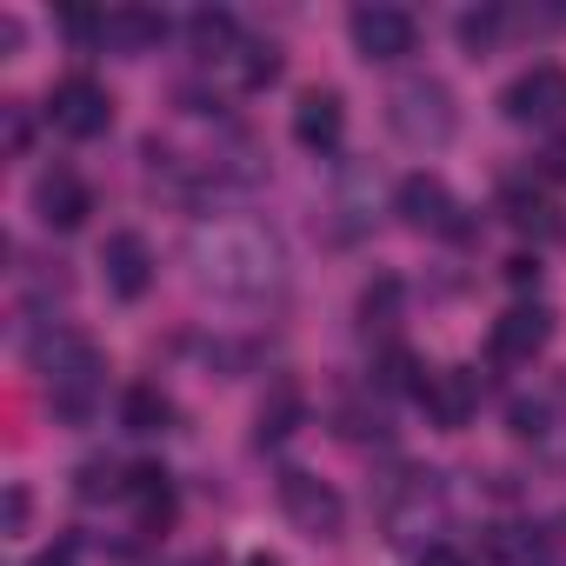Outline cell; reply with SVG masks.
Returning <instances> with one entry per match:
<instances>
[{
  "label": "cell",
  "mask_w": 566,
  "mask_h": 566,
  "mask_svg": "<svg viewBox=\"0 0 566 566\" xmlns=\"http://www.w3.org/2000/svg\"><path fill=\"white\" fill-rule=\"evenodd\" d=\"M120 427L127 433H167L174 427V400L160 387H127L120 394Z\"/></svg>",
  "instance_id": "cell-21"
},
{
  "label": "cell",
  "mask_w": 566,
  "mask_h": 566,
  "mask_svg": "<svg viewBox=\"0 0 566 566\" xmlns=\"http://www.w3.org/2000/svg\"><path fill=\"white\" fill-rule=\"evenodd\" d=\"M160 34H167V21H160V14H147V8H114V14H107V28H101V48L147 54Z\"/></svg>",
  "instance_id": "cell-17"
},
{
  "label": "cell",
  "mask_w": 566,
  "mask_h": 566,
  "mask_svg": "<svg viewBox=\"0 0 566 566\" xmlns=\"http://www.w3.org/2000/svg\"><path fill=\"white\" fill-rule=\"evenodd\" d=\"M480 559L486 566H539V533L533 526H486L480 533Z\"/></svg>",
  "instance_id": "cell-18"
},
{
  "label": "cell",
  "mask_w": 566,
  "mask_h": 566,
  "mask_svg": "<svg viewBox=\"0 0 566 566\" xmlns=\"http://www.w3.org/2000/svg\"><path fill=\"white\" fill-rule=\"evenodd\" d=\"M413 14L407 8H387V0H374V8H354V48L367 61H400L413 54Z\"/></svg>",
  "instance_id": "cell-12"
},
{
  "label": "cell",
  "mask_w": 566,
  "mask_h": 566,
  "mask_svg": "<svg viewBox=\"0 0 566 566\" xmlns=\"http://www.w3.org/2000/svg\"><path fill=\"white\" fill-rule=\"evenodd\" d=\"M114 493H127L120 467H114V460H87V467H81V500H114Z\"/></svg>",
  "instance_id": "cell-27"
},
{
  "label": "cell",
  "mask_w": 566,
  "mask_h": 566,
  "mask_svg": "<svg viewBox=\"0 0 566 566\" xmlns=\"http://www.w3.org/2000/svg\"><path fill=\"white\" fill-rule=\"evenodd\" d=\"M48 120H54L67 140H94V134L114 127V94H107L101 81H87V74H67V81L48 94Z\"/></svg>",
  "instance_id": "cell-5"
},
{
  "label": "cell",
  "mask_w": 566,
  "mask_h": 566,
  "mask_svg": "<svg viewBox=\"0 0 566 566\" xmlns=\"http://www.w3.org/2000/svg\"><path fill=\"white\" fill-rule=\"evenodd\" d=\"M400 307H407V287H400L394 273H374L367 294H360V327H367V334H374V327H394Z\"/></svg>",
  "instance_id": "cell-23"
},
{
  "label": "cell",
  "mask_w": 566,
  "mask_h": 566,
  "mask_svg": "<svg viewBox=\"0 0 566 566\" xmlns=\"http://www.w3.org/2000/svg\"><path fill=\"white\" fill-rule=\"evenodd\" d=\"M247 566H280V559H266V553H253V559H247Z\"/></svg>",
  "instance_id": "cell-35"
},
{
  "label": "cell",
  "mask_w": 566,
  "mask_h": 566,
  "mask_svg": "<svg viewBox=\"0 0 566 566\" xmlns=\"http://www.w3.org/2000/svg\"><path fill=\"white\" fill-rule=\"evenodd\" d=\"M154 273H160V260H154L147 233H134V227L107 233V247H101V280H107V294H114V301H147Z\"/></svg>",
  "instance_id": "cell-7"
},
{
  "label": "cell",
  "mask_w": 566,
  "mask_h": 566,
  "mask_svg": "<svg viewBox=\"0 0 566 566\" xmlns=\"http://www.w3.org/2000/svg\"><path fill=\"white\" fill-rule=\"evenodd\" d=\"M187 48H193L200 61H227V54L240 48V28H233V14H220V8H200V14L187 21Z\"/></svg>",
  "instance_id": "cell-20"
},
{
  "label": "cell",
  "mask_w": 566,
  "mask_h": 566,
  "mask_svg": "<svg viewBox=\"0 0 566 566\" xmlns=\"http://www.w3.org/2000/svg\"><path fill=\"white\" fill-rule=\"evenodd\" d=\"M420 566H467V553H453V546H427Z\"/></svg>",
  "instance_id": "cell-31"
},
{
  "label": "cell",
  "mask_w": 566,
  "mask_h": 566,
  "mask_svg": "<svg viewBox=\"0 0 566 566\" xmlns=\"http://www.w3.org/2000/svg\"><path fill=\"white\" fill-rule=\"evenodd\" d=\"M500 34H506V14H500V8H473V14H460V48H467V54H493Z\"/></svg>",
  "instance_id": "cell-25"
},
{
  "label": "cell",
  "mask_w": 566,
  "mask_h": 566,
  "mask_svg": "<svg viewBox=\"0 0 566 566\" xmlns=\"http://www.w3.org/2000/svg\"><path fill=\"white\" fill-rule=\"evenodd\" d=\"M334 427H340V440H387V413L367 407V400H340L334 407Z\"/></svg>",
  "instance_id": "cell-26"
},
{
  "label": "cell",
  "mask_w": 566,
  "mask_h": 566,
  "mask_svg": "<svg viewBox=\"0 0 566 566\" xmlns=\"http://www.w3.org/2000/svg\"><path fill=\"white\" fill-rule=\"evenodd\" d=\"M28 360H34V374L48 380V400H54V413H61V420H94L107 360H101V347H94L87 334L54 327V334H41V340L28 347Z\"/></svg>",
  "instance_id": "cell-2"
},
{
  "label": "cell",
  "mask_w": 566,
  "mask_h": 566,
  "mask_svg": "<svg viewBox=\"0 0 566 566\" xmlns=\"http://www.w3.org/2000/svg\"><path fill=\"white\" fill-rule=\"evenodd\" d=\"M127 500H134V513H140L147 533H167L174 526V480L160 467H134L127 473Z\"/></svg>",
  "instance_id": "cell-16"
},
{
  "label": "cell",
  "mask_w": 566,
  "mask_h": 566,
  "mask_svg": "<svg viewBox=\"0 0 566 566\" xmlns=\"http://www.w3.org/2000/svg\"><path fill=\"white\" fill-rule=\"evenodd\" d=\"M8 147H14V154L28 147V120H21V114H8Z\"/></svg>",
  "instance_id": "cell-34"
},
{
  "label": "cell",
  "mask_w": 566,
  "mask_h": 566,
  "mask_svg": "<svg viewBox=\"0 0 566 566\" xmlns=\"http://www.w3.org/2000/svg\"><path fill=\"white\" fill-rule=\"evenodd\" d=\"M500 114H506L513 127H553V120H566V67L539 61V67H526L520 81H506Z\"/></svg>",
  "instance_id": "cell-4"
},
{
  "label": "cell",
  "mask_w": 566,
  "mask_h": 566,
  "mask_svg": "<svg viewBox=\"0 0 566 566\" xmlns=\"http://www.w3.org/2000/svg\"><path fill=\"white\" fill-rule=\"evenodd\" d=\"M546 340H553V314L546 307H506L500 321H493V334H486V354L500 360V367H533L539 354H546Z\"/></svg>",
  "instance_id": "cell-10"
},
{
  "label": "cell",
  "mask_w": 566,
  "mask_h": 566,
  "mask_svg": "<svg viewBox=\"0 0 566 566\" xmlns=\"http://www.w3.org/2000/svg\"><path fill=\"white\" fill-rule=\"evenodd\" d=\"M294 140H301L307 154H334V147L347 140V107H340L334 87L301 94V107H294Z\"/></svg>",
  "instance_id": "cell-15"
},
{
  "label": "cell",
  "mask_w": 566,
  "mask_h": 566,
  "mask_svg": "<svg viewBox=\"0 0 566 566\" xmlns=\"http://www.w3.org/2000/svg\"><path fill=\"white\" fill-rule=\"evenodd\" d=\"M374 374H380V387H387V394H413V400H420V394H427V380H433V374H427L407 347H387Z\"/></svg>",
  "instance_id": "cell-24"
},
{
  "label": "cell",
  "mask_w": 566,
  "mask_h": 566,
  "mask_svg": "<svg viewBox=\"0 0 566 566\" xmlns=\"http://www.w3.org/2000/svg\"><path fill=\"white\" fill-rule=\"evenodd\" d=\"M506 420H513V433H520V440H539V433H546V400H513V413H506Z\"/></svg>",
  "instance_id": "cell-28"
},
{
  "label": "cell",
  "mask_w": 566,
  "mask_h": 566,
  "mask_svg": "<svg viewBox=\"0 0 566 566\" xmlns=\"http://www.w3.org/2000/svg\"><path fill=\"white\" fill-rule=\"evenodd\" d=\"M34 566H74V546H67V539H61V546H48V553H41V559H34Z\"/></svg>",
  "instance_id": "cell-33"
},
{
  "label": "cell",
  "mask_w": 566,
  "mask_h": 566,
  "mask_svg": "<svg viewBox=\"0 0 566 566\" xmlns=\"http://www.w3.org/2000/svg\"><path fill=\"white\" fill-rule=\"evenodd\" d=\"M193 266L220 294H266L280 280V240L253 220H220L193 233Z\"/></svg>",
  "instance_id": "cell-1"
},
{
  "label": "cell",
  "mask_w": 566,
  "mask_h": 566,
  "mask_svg": "<svg viewBox=\"0 0 566 566\" xmlns=\"http://www.w3.org/2000/svg\"><path fill=\"white\" fill-rule=\"evenodd\" d=\"M546 174H553V180H566V134L546 147Z\"/></svg>",
  "instance_id": "cell-32"
},
{
  "label": "cell",
  "mask_w": 566,
  "mask_h": 566,
  "mask_svg": "<svg viewBox=\"0 0 566 566\" xmlns=\"http://www.w3.org/2000/svg\"><path fill=\"white\" fill-rule=\"evenodd\" d=\"M301 420H307V400H301V387H287V380H280V387H273V400H260V447H280V440H287Z\"/></svg>",
  "instance_id": "cell-22"
},
{
  "label": "cell",
  "mask_w": 566,
  "mask_h": 566,
  "mask_svg": "<svg viewBox=\"0 0 566 566\" xmlns=\"http://www.w3.org/2000/svg\"><path fill=\"white\" fill-rule=\"evenodd\" d=\"M420 407H427V420H433L440 433L473 427V413H480V374H473V367H440V374L427 380Z\"/></svg>",
  "instance_id": "cell-11"
},
{
  "label": "cell",
  "mask_w": 566,
  "mask_h": 566,
  "mask_svg": "<svg viewBox=\"0 0 566 566\" xmlns=\"http://www.w3.org/2000/svg\"><path fill=\"white\" fill-rule=\"evenodd\" d=\"M387 127H394L407 147H420V154L447 147V140L460 134L453 87H447V81H433V74H413V81H400V87L387 94Z\"/></svg>",
  "instance_id": "cell-3"
},
{
  "label": "cell",
  "mask_w": 566,
  "mask_h": 566,
  "mask_svg": "<svg viewBox=\"0 0 566 566\" xmlns=\"http://www.w3.org/2000/svg\"><path fill=\"white\" fill-rule=\"evenodd\" d=\"M28 513H34L28 486H8V520H0V533H8V539H21V533H28Z\"/></svg>",
  "instance_id": "cell-29"
},
{
  "label": "cell",
  "mask_w": 566,
  "mask_h": 566,
  "mask_svg": "<svg viewBox=\"0 0 566 566\" xmlns=\"http://www.w3.org/2000/svg\"><path fill=\"white\" fill-rule=\"evenodd\" d=\"M380 520L394 539H413L427 520H440V473H394L380 486Z\"/></svg>",
  "instance_id": "cell-9"
},
{
  "label": "cell",
  "mask_w": 566,
  "mask_h": 566,
  "mask_svg": "<svg viewBox=\"0 0 566 566\" xmlns=\"http://www.w3.org/2000/svg\"><path fill=\"white\" fill-rule=\"evenodd\" d=\"M280 513H287L307 539H334V533L347 526L340 493H334L327 480H314V473H280Z\"/></svg>",
  "instance_id": "cell-6"
},
{
  "label": "cell",
  "mask_w": 566,
  "mask_h": 566,
  "mask_svg": "<svg viewBox=\"0 0 566 566\" xmlns=\"http://www.w3.org/2000/svg\"><path fill=\"white\" fill-rule=\"evenodd\" d=\"M394 213L413 227V233H460V200L440 174H407L394 187Z\"/></svg>",
  "instance_id": "cell-8"
},
{
  "label": "cell",
  "mask_w": 566,
  "mask_h": 566,
  "mask_svg": "<svg viewBox=\"0 0 566 566\" xmlns=\"http://www.w3.org/2000/svg\"><path fill=\"white\" fill-rule=\"evenodd\" d=\"M220 67L233 74V87H240V94H260V87H273V81H280V54H273L266 41H240Z\"/></svg>",
  "instance_id": "cell-19"
},
{
  "label": "cell",
  "mask_w": 566,
  "mask_h": 566,
  "mask_svg": "<svg viewBox=\"0 0 566 566\" xmlns=\"http://www.w3.org/2000/svg\"><path fill=\"white\" fill-rule=\"evenodd\" d=\"M506 280H513V287H539V260L533 253H513L506 260Z\"/></svg>",
  "instance_id": "cell-30"
},
{
  "label": "cell",
  "mask_w": 566,
  "mask_h": 566,
  "mask_svg": "<svg viewBox=\"0 0 566 566\" xmlns=\"http://www.w3.org/2000/svg\"><path fill=\"white\" fill-rule=\"evenodd\" d=\"M34 213H41V227H54V233H74V227H87V213H94V193H87V180H81V174H67V167H48V174L34 180Z\"/></svg>",
  "instance_id": "cell-13"
},
{
  "label": "cell",
  "mask_w": 566,
  "mask_h": 566,
  "mask_svg": "<svg viewBox=\"0 0 566 566\" xmlns=\"http://www.w3.org/2000/svg\"><path fill=\"white\" fill-rule=\"evenodd\" d=\"M500 220L520 227V233H533V240L559 233V207H553V193H546L539 180H526V174H506V180H500Z\"/></svg>",
  "instance_id": "cell-14"
}]
</instances>
